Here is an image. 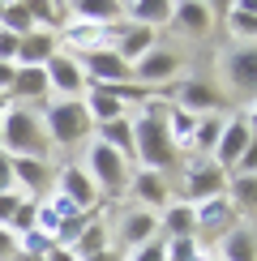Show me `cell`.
Wrapping results in <instances>:
<instances>
[{
	"label": "cell",
	"instance_id": "obj_1",
	"mask_svg": "<svg viewBox=\"0 0 257 261\" xmlns=\"http://www.w3.org/2000/svg\"><path fill=\"white\" fill-rule=\"evenodd\" d=\"M133 163H142L146 171H163V176L180 163V150L171 141L167 120L155 107V99L142 107V116H133Z\"/></svg>",
	"mask_w": 257,
	"mask_h": 261
},
{
	"label": "cell",
	"instance_id": "obj_2",
	"mask_svg": "<svg viewBox=\"0 0 257 261\" xmlns=\"http://www.w3.org/2000/svg\"><path fill=\"white\" fill-rule=\"evenodd\" d=\"M0 150L9 159H47L52 154V137L43 128V116L35 107L9 103L5 107V124H0Z\"/></svg>",
	"mask_w": 257,
	"mask_h": 261
},
{
	"label": "cell",
	"instance_id": "obj_3",
	"mask_svg": "<svg viewBox=\"0 0 257 261\" xmlns=\"http://www.w3.org/2000/svg\"><path fill=\"white\" fill-rule=\"evenodd\" d=\"M39 116H43V128H47L52 146L73 150V146H82V141L94 137V120H90V112H86L82 99H47Z\"/></svg>",
	"mask_w": 257,
	"mask_h": 261
},
{
	"label": "cell",
	"instance_id": "obj_4",
	"mask_svg": "<svg viewBox=\"0 0 257 261\" xmlns=\"http://www.w3.org/2000/svg\"><path fill=\"white\" fill-rule=\"evenodd\" d=\"M86 176L94 180V189L103 193V197H124L128 193V180H133V163H128L124 154H116L112 146H103L99 137H90L86 141Z\"/></svg>",
	"mask_w": 257,
	"mask_h": 261
},
{
	"label": "cell",
	"instance_id": "obj_5",
	"mask_svg": "<svg viewBox=\"0 0 257 261\" xmlns=\"http://www.w3.org/2000/svg\"><path fill=\"white\" fill-rule=\"evenodd\" d=\"M223 193H227V171H223L214 159H201L197 154L185 167V197H180V201L201 205V201H210V197H223Z\"/></svg>",
	"mask_w": 257,
	"mask_h": 261
},
{
	"label": "cell",
	"instance_id": "obj_6",
	"mask_svg": "<svg viewBox=\"0 0 257 261\" xmlns=\"http://www.w3.org/2000/svg\"><path fill=\"white\" fill-rule=\"evenodd\" d=\"M112 236H116L112 248L120 244V253H133V248L159 240V214L142 210V205H128V210H120V219L112 223Z\"/></svg>",
	"mask_w": 257,
	"mask_h": 261
},
{
	"label": "cell",
	"instance_id": "obj_7",
	"mask_svg": "<svg viewBox=\"0 0 257 261\" xmlns=\"http://www.w3.org/2000/svg\"><path fill=\"white\" fill-rule=\"evenodd\" d=\"M56 193H60V197L69 201L78 214H86V219H90V214L103 205V193L94 189V180L86 176L82 163H69V167H64L60 176H56Z\"/></svg>",
	"mask_w": 257,
	"mask_h": 261
},
{
	"label": "cell",
	"instance_id": "obj_8",
	"mask_svg": "<svg viewBox=\"0 0 257 261\" xmlns=\"http://www.w3.org/2000/svg\"><path fill=\"white\" fill-rule=\"evenodd\" d=\"M180 69H185V60H180V51H171V47H150L142 60L133 64V82L137 86H146V90H155V86H167V82H176L180 77Z\"/></svg>",
	"mask_w": 257,
	"mask_h": 261
},
{
	"label": "cell",
	"instance_id": "obj_9",
	"mask_svg": "<svg viewBox=\"0 0 257 261\" xmlns=\"http://www.w3.org/2000/svg\"><path fill=\"white\" fill-rule=\"evenodd\" d=\"M167 94H171V107H180V112H189V116H219V90H214L210 82H201V77H185V82H176V86H167Z\"/></svg>",
	"mask_w": 257,
	"mask_h": 261
},
{
	"label": "cell",
	"instance_id": "obj_10",
	"mask_svg": "<svg viewBox=\"0 0 257 261\" xmlns=\"http://www.w3.org/2000/svg\"><path fill=\"white\" fill-rule=\"evenodd\" d=\"M82 64V73L90 77V86H124V82H133V69L116 56V47L107 43V47H94V51H86V56L78 60Z\"/></svg>",
	"mask_w": 257,
	"mask_h": 261
},
{
	"label": "cell",
	"instance_id": "obj_11",
	"mask_svg": "<svg viewBox=\"0 0 257 261\" xmlns=\"http://www.w3.org/2000/svg\"><path fill=\"white\" fill-rule=\"evenodd\" d=\"M47 86L56 90V99H82V90H86V73H82V64H78V56H69V51H56L47 64Z\"/></svg>",
	"mask_w": 257,
	"mask_h": 261
},
{
	"label": "cell",
	"instance_id": "obj_12",
	"mask_svg": "<svg viewBox=\"0 0 257 261\" xmlns=\"http://www.w3.org/2000/svg\"><path fill=\"white\" fill-rule=\"evenodd\" d=\"M128 193L137 197V205L142 210H155V214H163L171 201V180L163 176V171H146V167H137L133 171V180H128Z\"/></svg>",
	"mask_w": 257,
	"mask_h": 261
},
{
	"label": "cell",
	"instance_id": "obj_13",
	"mask_svg": "<svg viewBox=\"0 0 257 261\" xmlns=\"http://www.w3.org/2000/svg\"><path fill=\"white\" fill-rule=\"evenodd\" d=\"M69 9H73V21L90 26V30H120L124 26V5H116V0H78Z\"/></svg>",
	"mask_w": 257,
	"mask_h": 261
},
{
	"label": "cell",
	"instance_id": "obj_14",
	"mask_svg": "<svg viewBox=\"0 0 257 261\" xmlns=\"http://www.w3.org/2000/svg\"><path fill=\"white\" fill-rule=\"evenodd\" d=\"M253 141V128L244 124V116H227V120H223V137H219V146H214V163H219L223 171H232L236 167V159L244 154V146H249Z\"/></svg>",
	"mask_w": 257,
	"mask_h": 261
},
{
	"label": "cell",
	"instance_id": "obj_15",
	"mask_svg": "<svg viewBox=\"0 0 257 261\" xmlns=\"http://www.w3.org/2000/svg\"><path fill=\"white\" fill-rule=\"evenodd\" d=\"M13 163V184L21 197L39 201V193L52 189V159H9Z\"/></svg>",
	"mask_w": 257,
	"mask_h": 261
},
{
	"label": "cell",
	"instance_id": "obj_16",
	"mask_svg": "<svg viewBox=\"0 0 257 261\" xmlns=\"http://www.w3.org/2000/svg\"><path fill=\"white\" fill-rule=\"evenodd\" d=\"M167 26L185 30V35H210V26H214V5H206V0H171Z\"/></svg>",
	"mask_w": 257,
	"mask_h": 261
},
{
	"label": "cell",
	"instance_id": "obj_17",
	"mask_svg": "<svg viewBox=\"0 0 257 261\" xmlns=\"http://www.w3.org/2000/svg\"><path fill=\"white\" fill-rule=\"evenodd\" d=\"M227 86L257 94V43H240L227 51Z\"/></svg>",
	"mask_w": 257,
	"mask_h": 261
},
{
	"label": "cell",
	"instance_id": "obj_18",
	"mask_svg": "<svg viewBox=\"0 0 257 261\" xmlns=\"http://www.w3.org/2000/svg\"><path fill=\"white\" fill-rule=\"evenodd\" d=\"M193 214H197V236H214V240L240 223V219H236V210L227 205V197H210V201L193 205Z\"/></svg>",
	"mask_w": 257,
	"mask_h": 261
},
{
	"label": "cell",
	"instance_id": "obj_19",
	"mask_svg": "<svg viewBox=\"0 0 257 261\" xmlns=\"http://www.w3.org/2000/svg\"><path fill=\"white\" fill-rule=\"evenodd\" d=\"M219 261H257V227L236 223L219 236Z\"/></svg>",
	"mask_w": 257,
	"mask_h": 261
},
{
	"label": "cell",
	"instance_id": "obj_20",
	"mask_svg": "<svg viewBox=\"0 0 257 261\" xmlns=\"http://www.w3.org/2000/svg\"><path fill=\"white\" fill-rule=\"evenodd\" d=\"M56 51H60L56 35H47V30H35V35L17 39V60H13V64H21V69H43V64L56 56Z\"/></svg>",
	"mask_w": 257,
	"mask_h": 261
},
{
	"label": "cell",
	"instance_id": "obj_21",
	"mask_svg": "<svg viewBox=\"0 0 257 261\" xmlns=\"http://www.w3.org/2000/svg\"><path fill=\"white\" fill-rule=\"evenodd\" d=\"M69 248L78 253V261L103 253V248H112V223H103V219H86L82 231H78V240H73Z\"/></svg>",
	"mask_w": 257,
	"mask_h": 261
},
{
	"label": "cell",
	"instance_id": "obj_22",
	"mask_svg": "<svg viewBox=\"0 0 257 261\" xmlns=\"http://www.w3.org/2000/svg\"><path fill=\"white\" fill-rule=\"evenodd\" d=\"M167 17H171V0H128L124 5V21L128 26L159 30V26H167Z\"/></svg>",
	"mask_w": 257,
	"mask_h": 261
},
{
	"label": "cell",
	"instance_id": "obj_23",
	"mask_svg": "<svg viewBox=\"0 0 257 261\" xmlns=\"http://www.w3.org/2000/svg\"><path fill=\"white\" fill-rule=\"evenodd\" d=\"M159 231L167 240H180V236H197V214H193L189 201H171L163 214H159Z\"/></svg>",
	"mask_w": 257,
	"mask_h": 261
},
{
	"label": "cell",
	"instance_id": "obj_24",
	"mask_svg": "<svg viewBox=\"0 0 257 261\" xmlns=\"http://www.w3.org/2000/svg\"><path fill=\"white\" fill-rule=\"evenodd\" d=\"M227 205L236 210V219H257V176H227Z\"/></svg>",
	"mask_w": 257,
	"mask_h": 261
},
{
	"label": "cell",
	"instance_id": "obj_25",
	"mask_svg": "<svg viewBox=\"0 0 257 261\" xmlns=\"http://www.w3.org/2000/svg\"><path fill=\"white\" fill-rule=\"evenodd\" d=\"M30 17H35V30H47V35L73 26V9L64 5V0H56V5H47V0H30Z\"/></svg>",
	"mask_w": 257,
	"mask_h": 261
},
{
	"label": "cell",
	"instance_id": "obj_26",
	"mask_svg": "<svg viewBox=\"0 0 257 261\" xmlns=\"http://www.w3.org/2000/svg\"><path fill=\"white\" fill-rule=\"evenodd\" d=\"M94 137L103 146H112L116 154H124L133 163V116H120V120H107V124H94Z\"/></svg>",
	"mask_w": 257,
	"mask_h": 261
},
{
	"label": "cell",
	"instance_id": "obj_27",
	"mask_svg": "<svg viewBox=\"0 0 257 261\" xmlns=\"http://www.w3.org/2000/svg\"><path fill=\"white\" fill-rule=\"evenodd\" d=\"M219 137H223V116H201L197 128H193V154H201V159H210L214 154V146H219Z\"/></svg>",
	"mask_w": 257,
	"mask_h": 261
},
{
	"label": "cell",
	"instance_id": "obj_28",
	"mask_svg": "<svg viewBox=\"0 0 257 261\" xmlns=\"http://www.w3.org/2000/svg\"><path fill=\"white\" fill-rule=\"evenodd\" d=\"M0 30H9V35H17V39L35 35V17H30V0H21V5H9V0H5V13H0Z\"/></svg>",
	"mask_w": 257,
	"mask_h": 261
},
{
	"label": "cell",
	"instance_id": "obj_29",
	"mask_svg": "<svg viewBox=\"0 0 257 261\" xmlns=\"http://www.w3.org/2000/svg\"><path fill=\"white\" fill-rule=\"evenodd\" d=\"M163 120H167V133H171V141H176V150H189L193 146V128H197V116L180 112V107H167Z\"/></svg>",
	"mask_w": 257,
	"mask_h": 261
},
{
	"label": "cell",
	"instance_id": "obj_30",
	"mask_svg": "<svg viewBox=\"0 0 257 261\" xmlns=\"http://www.w3.org/2000/svg\"><path fill=\"white\" fill-rule=\"evenodd\" d=\"M206 253H201L197 236H180V240H163V261H201Z\"/></svg>",
	"mask_w": 257,
	"mask_h": 261
},
{
	"label": "cell",
	"instance_id": "obj_31",
	"mask_svg": "<svg viewBox=\"0 0 257 261\" xmlns=\"http://www.w3.org/2000/svg\"><path fill=\"white\" fill-rule=\"evenodd\" d=\"M9 231H13V236L35 231V201H21V205H17V214L9 219Z\"/></svg>",
	"mask_w": 257,
	"mask_h": 261
},
{
	"label": "cell",
	"instance_id": "obj_32",
	"mask_svg": "<svg viewBox=\"0 0 257 261\" xmlns=\"http://www.w3.org/2000/svg\"><path fill=\"white\" fill-rule=\"evenodd\" d=\"M227 176H257V137L244 146V154L236 159V167L227 171Z\"/></svg>",
	"mask_w": 257,
	"mask_h": 261
},
{
	"label": "cell",
	"instance_id": "obj_33",
	"mask_svg": "<svg viewBox=\"0 0 257 261\" xmlns=\"http://www.w3.org/2000/svg\"><path fill=\"white\" fill-rule=\"evenodd\" d=\"M21 201H30V197H21L17 189H9V193H0V227H9V219L17 214V205Z\"/></svg>",
	"mask_w": 257,
	"mask_h": 261
},
{
	"label": "cell",
	"instance_id": "obj_34",
	"mask_svg": "<svg viewBox=\"0 0 257 261\" xmlns=\"http://www.w3.org/2000/svg\"><path fill=\"white\" fill-rule=\"evenodd\" d=\"M124 261H163V240H150V244H142V248H133Z\"/></svg>",
	"mask_w": 257,
	"mask_h": 261
},
{
	"label": "cell",
	"instance_id": "obj_35",
	"mask_svg": "<svg viewBox=\"0 0 257 261\" xmlns=\"http://www.w3.org/2000/svg\"><path fill=\"white\" fill-rule=\"evenodd\" d=\"M13 253H17V236L9 227H0V261H13Z\"/></svg>",
	"mask_w": 257,
	"mask_h": 261
},
{
	"label": "cell",
	"instance_id": "obj_36",
	"mask_svg": "<svg viewBox=\"0 0 257 261\" xmlns=\"http://www.w3.org/2000/svg\"><path fill=\"white\" fill-rule=\"evenodd\" d=\"M9 189H17L13 184V163H9V154L0 150V193H9Z\"/></svg>",
	"mask_w": 257,
	"mask_h": 261
},
{
	"label": "cell",
	"instance_id": "obj_37",
	"mask_svg": "<svg viewBox=\"0 0 257 261\" xmlns=\"http://www.w3.org/2000/svg\"><path fill=\"white\" fill-rule=\"evenodd\" d=\"M43 261H78V253H73L69 244H52L47 253H43Z\"/></svg>",
	"mask_w": 257,
	"mask_h": 261
},
{
	"label": "cell",
	"instance_id": "obj_38",
	"mask_svg": "<svg viewBox=\"0 0 257 261\" xmlns=\"http://www.w3.org/2000/svg\"><path fill=\"white\" fill-rule=\"evenodd\" d=\"M9 86H13V64H0V94L9 99Z\"/></svg>",
	"mask_w": 257,
	"mask_h": 261
},
{
	"label": "cell",
	"instance_id": "obj_39",
	"mask_svg": "<svg viewBox=\"0 0 257 261\" xmlns=\"http://www.w3.org/2000/svg\"><path fill=\"white\" fill-rule=\"evenodd\" d=\"M86 261H124L120 248H103V253H94V257H86Z\"/></svg>",
	"mask_w": 257,
	"mask_h": 261
},
{
	"label": "cell",
	"instance_id": "obj_40",
	"mask_svg": "<svg viewBox=\"0 0 257 261\" xmlns=\"http://www.w3.org/2000/svg\"><path fill=\"white\" fill-rule=\"evenodd\" d=\"M244 124H249L253 137H257V99H253V107H249V116H244Z\"/></svg>",
	"mask_w": 257,
	"mask_h": 261
},
{
	"label": "cell",
	"instance_id": "obj_41",
	"mask_svg": "<svg viewBox=\"0 0 257 261\" xmlns=\"http://www.w3.org/2000/svg\"><path fill=\"white\" fill-rule=\"evenodd\" d=\"M0 13H5V0H0Z\"/></svg>",
	"mask_w": 257,
	"mask_h": 261
},
{
	"label": "cell",
	"instance_id": "obj_42",
	"mask_svg": "<svg viewBox=\"0 0 257 261\" xmlns=\"http://www.w3.org/2000/svg\"><path fill=\"white\" fill-rule=\"evenodd\" d=\"M201 261H210V257H201Z\"/></svg>",
	"mask_w": 257,
	"mask_h": 261
}]
</instances>
